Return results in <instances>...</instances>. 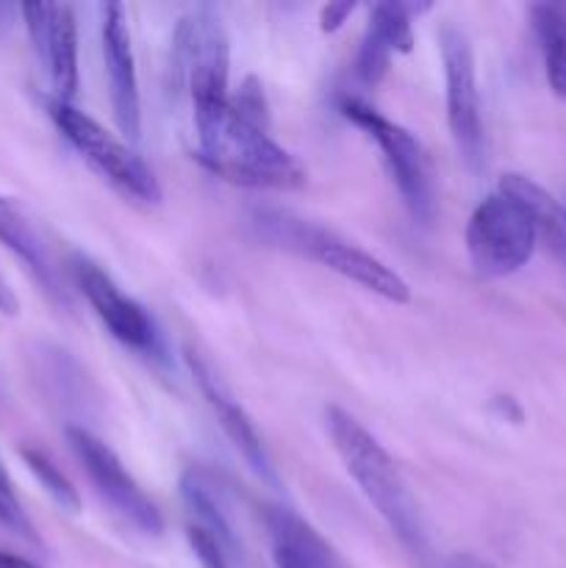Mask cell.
<instances>
[{
  "mask_svg": "<svg viewBox=\"0 0 566 568\" xmlns=\"http://www.w3.org/2000/svg\"><path fill=\"white\" fill-rule=\"evenodd\" d=\"M538 244L530 214L503 192H494L472 211L466 225V253L483 277H505L533 258Z\"/></svg>",
  "mask_w": 566,
  "mask_h": 568,
  "instance_id": "5b68a950",
  "label": "cell"
},
{
  "mask_svg": "<svg viewBox=\"0 0 566 568\" xmlns=\"http://www.w3.org/2000/svg\"><path fill=\"white\" fill-rule=\"evenodd\" d=\"M20 455H22V460H26L28 469H31V475L37 477L39 486L44 488V494H48V497L53 499L61 510H67V514H78V510H81V497H78L75 486L67 480L64 471H61L59 466H55L53 460L42 453V449L22 447Z\"/></svg>",
  "mask_w": 566,
  "mask_h": 568,
  "instance_id": "d6986e66",
  "label": "cell"
},
{
  "mask_svg": "<svg viewBox=\"0 0 566 568\" xmlns=\"http://www.w3.org/2000/svg\"><path fill=\"white\" fill-rule=\"evenodd\" d=\"M0 568H42V566H37L33 560H28V558H20V555H14V552H6V549H0Z\"/></svg>",
  "mask_w": 566,
  "mask_h": 568,
  "instance_id": "484cf974",
  "label": "cell"
},
{
  "mask_svg": "<svg viewBox=\"0 0 566 568\" xmlns=\"http://www.w3.org/2000/svg\"><path fill=\"white\" fill-rule=\"evenodd\" d=\"M44 109H48L50 120L59 128L61 136L78 150L83 161H87L92 170H98L111 186L120 189L122 194L133 200H142V203H159L161 200V186L155 181L153 170L128 148L122 139H117L114 133L105 131L100 122H94L92 116L83 114L81 109H75L72 103L59 98L44 100Z\"/></svg>",
  "mask_w": 566,
  "mask_h": 568,
  "instance_id": "3957f363",
  "label": "cell"
},
{
  "mask_svg": "<svg viewBox=\"0 0 566 568\" xmlns=\"http://www.w3.org/2000/svg\"><path fill=\"white\" fill-rule=\"evenodd\" d=\"M338 111L353 125H358L366 136L375 139L383 161H386L388 172L397 183L405 209L411 211V216L420 225H431L433 216H436V181H433L431 159H427L420 139L405 131L403 125H397V122L386 120L366 100L342 98L338 100Z\"/></svg>",
  "mask_w": 566,
  "mask_h": 568,
  "instance_id": "277c9868",
  "label": "cell"
},
{
  "mask_svg": "<svg viewBox=\"0 0 566 568\" xmlns=\"http://www.w3.org/2000/svg\"><path fill=\"white\" fill-rule=\"evenodd\" d=\"M427 9H431V3H397V0L372 6L358 59H355V75L366 87L381 83V78L388 72V64H392V55L411 53V48H414L411 17Z\"/></svg>",
  "mask_w": 566,
  "mask_h": 568,
  "instance_id": "5bb4252c",
  "label": "cell"
},
{
  "mask_svg": "<svg viewBox=\"0 0 566 568\" xmlns=\"http://www.w3.org/2000/svg\"><path fill=\"white\" fill-rule=\"evenodd\" d=\"M75 281L78 288L83 292L87 303L92 305V311L98 314V320L103 322L105 331L117 338L120 344H125L128 349H137L144 355H159L161 342L159 331H155V322L150 320L148 311L137 303L133 297H128L114 281H111L109 272L100 270L98 264H92L89 258H75Z\"/></svg>",
  "mask_w": 566,
  "mask_h": 568,
  "instance_id": "9c48e42d",
  "label": "cell"
},
{
  "mask_svg": "<svg viewBox=\"0 0 566 568\" xmlns=\"http://www.w3.org/2000/svg\"><path fill=\"white\" fill-rule=\"evenodd\" d=\"M100 14H103L100 39H103L111 111H114L117 128H120L122 136L139 139V131H142V100H139L137 59H133L128 14L120 3H105Z\"/></svg>",
  "mask_w": 566,
  "mask_h": 568,
  "instance_id": "8fae6325",
  "label": "cell"
},
{
  "mask_svg": "<svg viewBox=\"0 0 566 568\" xmlns=\"http://www.w3.org/2000/svg\"><path fill=\"white\" fill-rule=\"evenodd\" d=\"M272 560H275V568H316L309 558L292 549L289 544L272 541Z\"/></svg>",
  "mask_w": 566,
  "mask_h": 568,
  "instance_id": "cb8c5ba5",
  "label": "cell"
},
{
  "mask_svg": "<svg viewBox=\"0 0 566 568\" xmlns=\"http://www.w3.org/2000/svg\"><path fill=\"white\" fill-rule=\"evenodd\" d=\"M530 26L544 59V75L558 100H566V11L553 3L530 6Z\"/></svg>",
  "mask_w": 566,
  "mask_h": 568,
  "instance_id": "e0dca14e",
  "label": "cell"
},
{
  "mask_svg": "<svg viewBox=\"0 0 566 568\" xmlns=\"http://www.w3.org/2000/svg\"><path fill=\"white\" fill-rule=\"evenodd\" d=\"M183 358H186L189 372H192L194 383H198V388L203 392L205 403H209L211 414L216 416V425L222 427L228 442L242 453V458L247 460V466L261 477V480L270 483L272 488H281L275 466H272L270 453H266L253 419H250L247 410L242 408V403L233 397L231 388H228L225 381L220 377V372L214 369V364L194 347H183Z\"/></svg>",
  "mask_w": 566,
  "mask_h": 568,
  "instance_id": "30bf717a",
  "label": "cell"
},
{
  "mask_svg": "<svg viewBox=\"0 0 566 568\" xmlns=\"http://www.w3.org/2000/svg\"><path fill=\"white\" fill-rule=\"evenodd\" d=\"M175 67L186 78L192 105L228 100V33L214 9H198L175 28Z\"/></svg>",
  "mask_w": 566,
  "mask_h": 568,
  "instance_id": "52a82bcc",
  "label": "cell"
},
{
  "mask_svg": "<svg viewBox=\"0 0 566 568\" xmlns=\"http://www.w3.org/2000/svg\"><path fill=\"white\" fill-rule=\"evenodd\" d=\"M0 527H6V530L14 532V536L28 538V541H37V530H33L31 519H28V514L22 510L3 464H0Z\"/></svg>",
  "mask_w": 566,
  "mask_h": 568,
  "instance_id": "ffe728a7",
  "label": "cell"
},
{
  "mask_svg": "<svg viewBox=\"0 0 566 568\" xmlns=\"http://www.w3.org/2000/svg\"><path fill=\"white\" fill-rule=\"evenodd\" d=\"M231 105L244 116V120L255 122V125L266 128L270 125V105H266L264 87L255 75H247L239 83L236 92L231 94Z\"/></svg>",
  "mask_w": 566,
  "mask_h": 568,
  "instance_id": "44dd1931",
  "label": "cell"
},
{
  "mask_svg": "<svg viewBox=\"0 0 566 568\" xmlns=\"http://www.w3.org/2000/svg\"><path fill=\"white\" fill-rule=\"evenodd\" d=\"M305 255L320 261L322 266H327L336 275L347 277V281L358 283L366 292L377 294V297L388 300V303H408L411 288L405 283V277L400 272H394L392 266L383 264L381 258H375L366 250L355 247V244L342 242L333 233L320 231V227H311L303 239Z\"/></svg>",
  "mask_w": 566,
  "mask_h": 568,
  "instance_id": "4fadbf2b",
  "label": "cell"
},
{
  "mask_svg": "<svg viewBox=\"0 0 566 568\" xmlns=\"http://www.w3.org/2000/svg\"><path fill=\"white\" fill-rule=\"evenodd\" d=\"M444 61V83H447V125L466 166L477 170L483 164V122L481 94H477L475 50L469 37L458 26H444L438 31Z\"/></svg>",
  "mask_w": 566,
  "mask_h": 568,
  "instance_id": "ba28073f",
  "label": "cell"
},
{
  "mask_svg": "<svg viewBox=\"0 0 566 568\" xmlns=\"http://www.w3.org/2000/svg\"><path fill=\"white\" fill-rule=\"evenodd\" d=\"M186 538H189V547H192L194 558H198L200 566L203 568H231L228 566V555L222 552L220 544H216L209 532L200 530L198 525L189 527Z\"/></svg>",
  "mask_w": 566,
  "mask_h": 568,
  "instance_id": "7402d4cb",
  "label": "cell"
},
{
  "mask_svg": "<svg viewBox=\"0 0 566 568\" xmlns=\"http://www.w3.org/2000/svg\"><path fill=\"white\" fill-rule=\"evenodd\" d=\"M355 11V3H350V0H342V3H327L322 6L320 11V28L325 33H333L338 31V28L344 26V20H347L350 14Z\"/></svg>",
  "mask_w": 566,
  "mask_h": 568,
  "instance_id": "603a6c76",
  "label": "cell"
},
{
  "mask_svg": "<svg viewBox=\"0 0 566 568\" xmlns=\"http://www.w3.org/2000/svg\"><path fill=\"white\" fill-rule=\"evenodd\" d=\"M17 311H20V303H17V297H14V292L9 288V283L0 277V314L14 316Z\"/></svg>",
  "mask_w": 566,
  "mask_h": 568,
  "instance_id": "d4e9b609",
  "label": "cell"
},
{
  "mask_svg": "<svg viewBox=\"0 0 566 568\" xmlns=\"http://www.w3.org/2000/svg\"><path fill=\"white\" fill-rule=\"evenodd\" d=\"M28 33L53 81V98L70 103L78 92V22L67 3L20 6Z\"/></svg>",
  "mask_w": 566,
  "mask_h": 568,
  "instance_id": "7c38bea8",
  "label": "cell"
},
{
  "mask_svg": "<svg viewBox=\"0 0 566 568\" xmlns=\"http://www.w3.org/2000/svg\"><path fill=\"white\" fill-rule=\"evenodd\" d=\"M325 430L331 436L333 449L344 464L347 475L366 497V503L381 514L388 530L397 536V541L408 549L414 558L427 555V530L422 521L420 505L411 497L403 475L394 466L392 455L383 449V444L338 405L325 408Z\"/></svg>",
  "mask_w": 566,
  "mask_h": 568,
  "instance_id": "7a4b0ae2",
  "label": "cell"
},
{
  "mask_svg": "<svg viewBox=\"0 0 566 568\" xmlns=\"http://www.w3.org/2000/svg\"><path fill=\"white\" fill-rule=\"evenodd\" d=\"M0 244L31 272L33 281L39 283V288H42L53 303L67 305V294L64 288H61L59 272H55L53 258H50L42 236H39V231L33 227V222L28 220L26 211L20 209V203H14L11 197H3V194H0Z\"/></svg>",
  "mask_w": 566,
  "mask_h": 568,
  "instance_id": "9a60e30c",
  "label": "cell"
},
{
  "mask_svg": "<svg viewBox=\"0 0 566 568\" xmlns=\"http://www.w3.org/2000/svg\"><path fill=\"white\" fill-rule=\"evenodd\" d=\"M67 444L72 447L75 458L81 460L83 471L89 475L92 486L98 488L100 497L111 505L117 516L133 530L144 536H161L164 532V516L159 505L142 491L131 471L122 466L114 449L105 442H100L94 433L83 427H67Z\"/></svg>",
  "mask_w": 566,
  "mask_h": 568,
  "instance_id": "8992f818",
  "label": "cell"
},
{
  "mask_svg": "<svg viewBox=\"0 0 566 568\" xmlns=\"http://www.w3.org/2000/svg\"><path fill=\"white\" fill-rule=\"evenodd\" d=\"M449 568H494V566L486 564V560L475 558V555H455V558L449 560Z\"/></svg>",
  "mask_w": 566,
  "mask_h": 568,
  "instance_id": "4316f807",
  "label": "cell"
},
{
  "mask_svg": "<svg viewBox=\"0 0 566 568\" xmlns=\"http://www.w3.org/2000/svg\"><path fill=\"white\" fill-rule=\"evenodd\" d=\"M181 494L183 503L189 505V510L198 516L200 530L209 532V536L220 544L222 552H236V532H233L225 510L216 503L214 491H211L194 471H186V475L181 477Z\"/></svg>",
  "mask_w": 566,
  "mask_h": 568,
  "instance_id": "ac0fdd59",
  "label": "cell"
},
{
  "mask_svg": "<svg viewBox=\"0 0 566 568\" xmlns=\"http://www.w3.org/2000/svg\"><path fill=\"white\" fill-rule=\"evenodd\" d=\"M198 128V161L216 178L247 189H300L305 186V166L297 155L275 142L266 128L244 120L231 105H194Z\"/></svg>",
  "mask_w": 566,
  "mask_h": 568,
  "instance_id": "6da1fadb",
  "label": "cell"
},
{
  "mask_svg": "<svg viewBox=\"0 0 566 568\" xmlns=\"http://www.w3.org/2000/svg\"><path fill=\"white\" fill-rule=\"evenodd\" d=\"M497 192L514 197L530 214L538 239L547 244L555 258L566 264V205L522 172H508L499 178Z\"/></svg>",
  "mask_w": 566,
  "mask_h": 568,
  "instance_id": "2e32d148",
  "label": "cell"
}]
</instances>
